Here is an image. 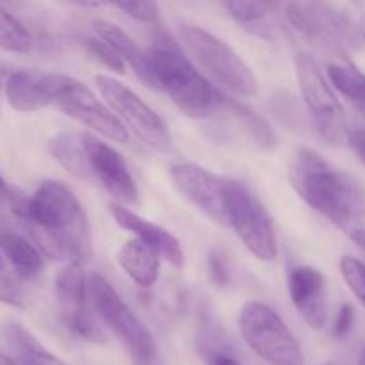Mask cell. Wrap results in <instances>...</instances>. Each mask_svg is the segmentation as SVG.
Here are the masks:
<instances>
[{
	"label": "cell",
	"mask_w": 365,
	"mask_h": 365,
	"mask_svg": "<svg viewBox=\"0 0 365 365\" xmlns=\"http://www.w3.org/2000/svg\"><path fill=\"white\" fill-rule=\"evenodd\" d=\"M341 273L349 291L365 307V264L356 257L346 255L341 259Z\"/></svg>",
	"instance_id": "26"
},
{
	"label": "cell",
	"mask_w": 365,
	"mask_h": 365,
	"mask_svg": "<svg viewBox=\"0 0 365 365\" xmlns=\"http://www.w3.org/2000/svg\"><path fill=\"white\" fill-rule=\"evenodd\" d=\"M274 6L267 2H227V9L230 11L232 18L242 25H259L260 21L266 20Z\"/></svg>",
	"instance_id": "25"
},
{
	"label": "cell",
	"mask_w": 365,
	"mask_h": 365,
	"mask_svg": "<svg viewBox=\"0 0 365 365\" xmlns=\"http://www.w3.org/2000/svg\"><path fill=\"white\" fill-rule=\"evenodd\" d=\"M175 187L200 210L227 227V191L230 178L220 177L196 164H177L170 170Z\"/></svg>",
	"instance_id": "13"
},
{
	"label": "cell",
	"mask_w": 365,
	"mask_h": 365,
	"mask_svg": "<svg viewBox=\"0 0 365 365\" xmlns=\"http://www.w3.org/2000/svg\"><path fill=\"white\" fill-rule=\"evenodd\" d=\"M348 145L365 164V128H353L348 134Z\"/></svg>",
	"instance_id": "33"
},
{
	"label": "cell",
	"mask_w": 365,
	"mask_h": 365,
	"mask_svg": "<svg viewBox=\"0 0 365 365\" xmlns=\"http://www.w3.org/2000/svg\"><path fill=\"white\" fill-rule=\"evenodd\" d=\"M46 148H48V153L53 157V160H57L68 173L82 178V180L91 178L84 135L63 132V134H57L56 138L50 139Z\"/></svg>",
	"instance_id": "21"
},
{
	"label": "cell",
	"mask_w": 365,
	"mask_h": 365,
	"mask_svg": "<svg viewBox=\"0 0 365 365\" xmlns=\"http://www.w3.org/2000/svg\"><path fill=\"white\" fill-rule=\"evenodd\" d=\"M0 250L13 267L14 273L24 280L38 277L43 269V255L38 246L32 245L24 234L0 223Z\"/></svg>",
	"instance_id": "18"
},
{
	"label": "cell",
	"mask_w": 365,
	"mask_h": 365,
	"mask_svg": "<svg viewBox=\"0 0 365 365\" xmlns=\"http://www.w3.org/2000/svg\"><path fill=\"white\" fill-rule=\"evenodd\" d=\"M182 45L189 56L220 84L242 96L257 95V78L230 45L196 25L180 29Z\"/></svg>",
	"instance_id": "6"
},
{
	"label": "cell",
	"mask_w": 365,
	"mask_h": 365,
	"mask_svg": "<svg viewBox=\"0 0 365 365\" xmlns=\"http://www.w3.org/2000/svg\"><path fill=\"white\" fill-rule=\"evenodd\" d=\"M96 86L125 127H130L139 139L157 152L171 148V135L163 118L150 106H146L130 88L107 75L96 77Z\"/></svg>",
	"instance_id": "11"
},
{
	"label": "cell",
	"mask_w": 365,
	"mask_h": 365,
	"mask_svg": "<svg viewBox=\"0 0 365 365\" xmlns=\"http://www.w3.org/2000/svg\"><path fill=\"white\" fill-rule=\"evenodd\" d=\"M289 180L307 205L365 250V191L355 178L314 150L299 148L289 166Z\"/></svg>",
	"instance_id": "2"
},
{
	"label": "cell",
	"mask_w": 365,
	"mask_h": 365,
	"mask_svg": "<svg viewBox=\"0 0 365 365\" xmlns=\"http://www.w3.org/2000/svg\"><path fill=\"white\" fill-rule=\"evenodd\" d=\"M294 66L303 102L312 116L317 134L335 146L348 143L349 128L346 125L344 109L328 84L317 61L310 53L302 52L296 56Z\"/></svg>",
	"instance_id": "7"
},
{
	"label": "cell",
	"mask_w": 365,
	"mask_h": 365,
	"mask_svg": "<svg viewBox=\"0 0 365 365\" xmlns=\"http://www.w3.org/2000/svg\"><path fill=\"white\" fill-rule=\"evenodd\" d=\"M0 303L24 307V292L7 269H0Z\"/></svg>",
	"instance_id": "29"
},
{
	"label": "cell",
	"mask_w": 365,
	"mask_h": 365,
	"mask_svg": "<svg viewBox=\"0 0 365 365\" xmlns=\"http://www.w3.org/2000/svg\"><path fill=\"white\" fill-rule=\"evenodd\" d=\"M0 269H7L6 259H4V255H2V250H0Z\"/></svg>",
	"instance_id": "37"
},
{
	"label": "cell",
	"mask_w": 365,
	"mask_h": 365,
	"mask_svg": "<svg viewBox=\"0 0 365 365\" xmlns=\"http://www.w3.org/2000/svg\"><path fill=\"white\" fill-rule=\"evenodd\" d=\"M118 264L135 285L150 289L160 277V255L138 239L127 241L118 252Z\"/></svg>",
	"instance_id": "19"
},
{
	"label": "cell",
	"mask_w": 365,
	"mask_h": 365,
	"mask_svg": "<svg viewBox=\"0 0 365 365\" xmlns=\"http://www.w3.org/2000/svg\"><path fill=\"white\" fill-rule=\"evenodd\" d=\"M86 46H88L89 52H91L93 56L100 61V63L106 64L109 70L118 71V73H123L125 61L121 59L120 53H118L116 50L110 48L106 41H102V39H98L96 36H93V38L86 39Z\"/></svg>",
	"instance_id": "28"
},
{
	"label": "cell",
	"mask_w": 365,
	"mask_h": 365,
	"mask_svg": "<svg viewBox=\"0 0 365 365\" xmlns=\"http://www.w3.org/2000/svg\"><path fill=\"white\" fill-rule=\"evenodd\" d=\"M198 355L205 365H242L235 359L234 353L220 341L210 337H202L198 341Z\"/></svg>",
	"instance_id": "27"
},
{
	"label": "cell",
	"mask_w": 365,
	"mask_h": 365,
	"mask_svg": "<svg viewBox=\"0 0 365 365\" xmlns=\"http://www.w3.org/2000/svg\"><path fill=\"white\" fill-rule=\"evenodd\" d=\"M89 299L102 323L121 342L134 365H159V348L152 331L125 305L113 285L100 274L88 278Z\"/></svg>",
	"instance_id": "4"
},
{
	"label": "cell",
	"mask_w": 365,
	"mask_h": 365,
	"mask_svg": "<svg viewBox=\"0 0 365 365\" xmlns=\"http://www.w3.org/2000/svg\"><path fill=\"white\" fill-rule=\"evenodd\" d=\"M353 321H355V310L349 303H344V305L339 309L337 317H335L334 323V337L342 339L349 334L353 327Z\"/></svg>",
	"instance_id": "32"
},
{
	"label": "cell",
	"mask_w": 365,
	"mask_h": 365,
	"mask_svg": "<svg viewBox=\"0 0 365 365\" xmlns=\"http://www.w3.org/2000/svg\"><path fill=\"white\" fill-rule=\"evenodd\" d=\"M285 18L305 41L339 59H346V48L356 41V29L348 14L328 4H287Z\"/></svg>",
	"instance_id": "8"
},
{
	"label": "cell",
	"mask_w": 365,
	"mask_h": 365,
	"mask_svg": "<svg viewBox=\"0 0 365 365\" xmlns=\"http://www.w3.org/2000/svg\"><path fill=\"white\" fill-rule=\"evenodd\" d=\"M0 365H20V364H18L13 356L7 355V353H4L2 349H0Z\"/></svg>",
	"instance_id": "35"
},
{
	"label": "cell",
	"mask_w": 365,
	"mask_h": 365,
	"mask_svg": "<svg viewBox=\"0 0 365 365\" xmlns=\"http://www.w3.org/2000/svg\"><path fill=\"white\" fill-rule=\"evenodd\" d=\"M289 294L303 321L314 330H323L328 316L323 273L310 266L294 267L289 273Z\"/></svg>",
	"instance_id": "15"
},
{
	"label": "cell",
	"mask_w": 365,
	"mask_h": 365,
	"mask_svg": "<svg viewBox=\"0 0 365 365\" xmlns=\"http://www.w3.org/2000/svg\"><path fill=\"white\" fill-rule=\"evenodd\" d=\"M114 7L123 13H127L128 16H132L134 20L139 21H157V6L155 4L148 2H123V4H114Z\"/></svg>",
	"instance_id": "30"
},
{
	"label": "cell",
	"mask_w": 365,
	"mask_h": 365,
	"mask_svg": "<svg viewBox=\"0 0 365 365\" xmlns=\"http://www.w3.org/2000/svg\"><path fill=\"white\" fill-rule=\"evenodd\" d=\"M109 210L113 214L114 221L123 230L132 232L138 237V241H141L143 245L159 253L160 259H166L177 269L184 266V250H182L180 242L173 234H170V232L164 230L159 225L152 223V221L143 220V217H139L138 214H134L125 205H120V203H110Z\"/></svg>",
	"instance_id": "16"
},
{
	"label": "cell",
	"mask_w": 365,
	"mask_h": 365,
	"mask_svg": "<svg viewBox=\"0 0 365 365\" xmlns=\"http://www.w3.org/2000/svg\"><path fill=\"white\" fill-rule=\"evenodd\" d=\"M319 365H335V364H331V362H324V364H319Z\"/></svg>",
	"instance_id": "39"
},
{
	"label": "cell",
	"mask_w": 365,
	"mask_h": 365,
	"mask_svg": "<svg viewBox=\"0 0 365 365\" xmlns=\"http://www.w3.org/2000/svg\"><path fill=\"white\" fill-rule=\"evenodd\" d=\"M227 227L259 260L269 262L278 255L277 234L266 207L237 180H228Z\"/></svg>",
	"instance_id": "9"
},
{
	"label": "cell",
	"mask_w": 365,
	"mask_h": 365,
	"mask_svg": "<svg viewBox=\"0 0 365 365\" xmlns=\"http://www.w3.org/2000/svg\"><path fill=\"white\" fill-rule=\"evenodd\" d=\"M56 298L64 328L86 342H103L106 335L88 309V278L81 264H68L56 278Z\"/></svg>",
	"instance_id": "12"
},
{
	"label": "cell",
	"mask_w": 365,
	"mask_h": 365,
	"mask_svg": "<svg viewBox=\"0 0 365 365\" xmlns=\"http://www.w3.org/2000/svg\"><path fill=\"white\" fill-rule=\"evenodd\" d=\"M237 323L246 344L266 364L305 365L298 341L269 305L248 302L239 312Z\"/></svg>",
	"instance_id": "5"
},
{
	"label": "cell",
	"mask_w": 365,
	"mask_h": 365,
	"mask_svg": "<svg viewBox=\"0 0 365 365\" xmlns=\"http://www.w3.org/2000/svg\"><path fill=\"white\" fill-rule=\"evenodd\" d=\"M209 269H210V278L216 282L220 287H225L230 282V269H228V264L225 255L214 252L209 257Z\"/></svg>",
	"instance_id": "31"
},
{
	"label": "cell",
	"mask_w": 365,
	"mask_h": 365,
	"mask_svg": "<svg viewBox=\"0 0 365 365\" xmlns=\"http://www.w3.org/2000/svg\"><path fill=\"white\" fill-rule=\"evenodd\" d=\"M359 365H365V348H364L362 355H360V362H359Z\"/></svg>",
	"instance_id": "38"
},
{
	"label": "cell",
	"mask_w": 365,
	"mask_h": 365,
	"mask_svg": "<svg viewBox=\"0 0 365 365\" xmlns=\"http://www.w3.org/2000/svg\"><path fill=\"white\" fill-rule=\"evenodd\" d=\"M328 78L334 88L365 116V73L346 59L328 64Z\"/></svg>",
	"instance_id": "22"
},
{
	"label": "cell",
	"mask_w": 365,
	"mask_h": 365,
	"mask_svg": "<svg viewBox=\"0 0 365 365\" xmlns=\"http://www.w3.org/2000/svg\"><path fill=\"white\" fill-rule=\"evenodd\" d=\"M4 339L13 351L11 356L20 365H66L20 324L4 327Z\"/></svg>",
	"instance_id": "20"
},
{
	"label": "cell",
	"mask_w": 365,
	"mask_h": 365,
	"mask_svg": "<svg viewBox=\"0 0 365 365\" xmlns=\"http://www.w3.org/2000/svg\"><path fill=\"white\" fill-rule=\"evenodd\" d=\"M53 106L109 141L120 145L128 143V128L121 123L120 118L107 109L88 86L70 75L57 73Z\"/></svg>",
	"instance_id": "10"
},
{
	"label": "cell",
	"mask_w": 365,
	"mask_h": 365,
	"mask_svg": "<svg viewBox=\"0 0 365 365\" xmlns=\"http://www.w3.org/2000/svg\"><path fill=\"white\" fill-rule=\"evenodd\" d=\"M14 192L16 191H13V189L9 187V185H7V182H6V178L2 177V173H0V205H11V202H13V198H14Z\"/></svg>",
	"instance_id": "34"
},
{
	"label": "cell",
	"mask_w": 365,
	"mask_h": 365,
	"mask_svg": "<svg viewBox=\"0 0 365 365\" xmlns=\"http://www.w3.org/2000/svg\"><path fill=\"white\" fill-rule=\"evenodd\" d=\"M84 145L91 178H96L120 205H135L139 192L123 157L113 146L91 134H84Z\"/></svg>",
	"instance_id": "14"
},
{
	"label": "cell",
	"mask_w": 365,
	"mask_h": 365,
	"mask_svg": "<svg viewBox=\"0 0 365 365\" xmlns=\"http://www.w3.org/2000/svg\"><path fill=\"white\" fill-rule=\"evenodd\" d=\"M93 31H95L96 38L106 41L113 50H116V52L121 56V59H123L125 63L130 64V66L139 59V57H141L143 50L138 48L134 39H132L127 32L121 31L118 25L98 20L93 24Z\"/></svg>",
	"instance_id": "23"
},
{
	"label": "cell",
	"mask_w": 365,
	"mask_h": 365,
	"mask_svg": "<svg viewBox=\"0 0 365 365\" xmlns=\"http://www.w3.org/2000/svg\"><path fill=\"white\" fill-rule=\"evenodd\" d=\"M9 207L25 221L45 255L68 264H81L91 257V225L84 207L64 184L45 180L29 198L14 192Z\"/></svg>",
	"instance_id": "1"
},
{
	"label": "cell",
	"mask_w": 365,
	"mask_h": 365,
	"mask_svg": "<svg viewBox=\"0 0 365 365\" xmlns=\"http://www.w3.org/2000/svg\"><path fill=\"white\" fill-rule=\"evenodd\" d=\"M4 77H6V68L0 64V88H2V82H4Z\"/></svg>",
	"instance_id": "36"
},
{
	"label": "cell",
	"mask_w": 365,
	"mask_h": 365,
	"mask_svg": "<svg viewBox=\"0 0 365 365\" xmlns=\"http://www.w3.org/2000/svg\"><path fill=\"white\" fill-rule=\"evenodd\" d=\"M0 48L13 53H27L32 48V38L16 16L0 6Z\"/></svg>",
	"instance_id": "24"
},
{
	"label": "cell",
	"mask_w": 365,
	"mask_h": 365,
	"mask_svg": "<svg viewBox=\"0 0 365 365\" xmlns=\"http://www.w3.org/2000/svg\"><path fill=\"white\" fill-rule=\"evenodd\" d=\"M57 73L18 70L7 77L6 96L13 109L20 113H34L46 106H53Z\"/></svg>",
	"instance_id": "17"
},
{
	"label": "cell",
	"mask_w": 365,
	"mask_h": 365,
	"mask_svg": "<svg viewBox=\"0 0 365 365\" xmlns=\"http://www.w3.org/2000/svg\"><path fill=\"white\" fill-rule=\"evenodd\" d=\"M130 68L146 86L164 93L191 118H209L227 103V98L192 66L178 46L168 41L143 50Z\"/></svg>",
	"instance_id": "3"
}]
</instances>
